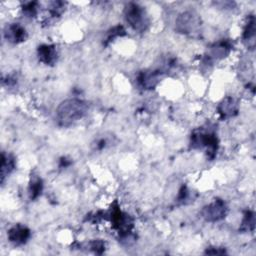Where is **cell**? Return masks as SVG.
Masks as SVG:
<instances>
[{"label": "cell", "mask_w": 256, "mask_h": 256, "mask_svg": "<svg viewBox=\"0 0 256 256\" xmlns=\"http://www.w3.org/2000/svg\"><path fill=\"white\" fill-rule=\"evenodd\" d=\"M43 188H44L43 180L40 177H38V176L31 177L29 185H28V195H29L30 200L34 201L39 196H41V194L43 192Z\"/></svg>", "instance_id": "15"}, {"label": "cell", "mask_w": 256, "mask_h": 256, "mask_svg": "<svg viewBox=\"0 0 256 256\" xmlns=\"http://www.w3.org/2000/svg\"><path fill=\"white\" fill-rule=\"evenodd\" d=\"M38 8H39L38 1H28V2L22 3L21 5L22 13L29 18H33L38 14Z\"/></svg>", "instance_id": "19"}, {"label": "cell", "mask_w": 256, "mask_h": 256, "mask_svg": "<svg viewBox=\"0 0 256 256\" xmlns=\"http://www.w3.org/2000/svg\"><path fill=\"white\" fill-rule=\"evenodd\" d=\"M38 60L49 66H53L58 60V50L54 44H41L37 48Z\"/></svg>", "instance_id": "12"}, {"label": "cell", "mask_w": 256, "mask_h": 256, "mask_svg": "<svg viewBox=\"0 0 256 256\" xmlns=\"http://www.w3.org/2000/svg\"><path fill=\"white\" fill-rule=\"evenodd\" d=\"M16 169V159L15 157L6 152L1 153V166H0V176L1 184L5 182V179Z\"/></svg>", "instance_id": "14"}, {"label": "cell", "mask_w": 256, "mask_h": 256, "mask_svg": "<svg viewBox=\"0 0 256 256\" xmlns=\"http://www.w3.org/2000/svg\"><path fill=\"white\" fill-rule=\"evenodd\" d=\"M4 38L7 42L12 44H20L25 42L28 38V33L24 26L20 23H9L5 26L4 31Z\"/></svg>", "instance_id": "9"}, {"label": "cell", "mask_w": 256, "mask_h": 256, "mask_svg": "<svg viewBox=\"0 0 256 256\" xmlns=\"http://www.w3.org/2000/svg\"><path fill=\"white\" fill-rule=\"evenodd\" d=\"M86 248L95 254H102L106 249V243L102 239H94L86 243Z\"/></svg>", "instance_id": "20"}, {"label": "cell", "mask_w": 256, "mask_h": 256, "mask_svg": "<svg viewBox=\"0 0 256 256\" xmlns=\"http://www.w3.org/2000/svg\"><path fill=\"white\" fill-rule=\"evenodd\" d=\"M239 112V104L236 98L232 96H227L223 98L218 106L217 113L221 120H227L235 117Z\"/></svg>", "instance_id": "10"}, {"label": "cell", "mask_w": 256, "mask_h": 256, "mask_svg": "<svg viewBox=\"0 0 256 256\" xmlns=\"http://www.w3.org/2000/svg\"><path fill=\"white\" fill-rule=\"evenodd\" d=\"M190 147L197 150H205L207 159L213 160L219 148V139L215 127L211 124L194 129L190 136Z\"/></svg>", "instance_id": "1"}, {"label": "cell", "mask_w": 256, "mask_h": 256, "mask_svg": "<svg viewBox=\"0 0 256 256\" xmlns=\"http://www.w3.org/2000/svg\"><path fill=\"white\" fill-rule=\"evenodd\" d=\"M229 212V208L226 202L221 198H215L212 202L205 205L201 211L200 216L206 222H218L223 220Z\"/></svg>", "instance_id": "6"}, {"label": "cell", "mask_w": 256, "mask_h": 256, "mask_svg": "<svg viewBox=\"0 0 256 256\" xmlns=\"http://www.w3.org/2000/svg\"><path fill=\"white\" fill-rule=\"evenodd\" d=\"M205 254H210V255H223L226 254L225 248H220V247H208L205 252Z\"/></svg>", "instance_id": "23"}, {"label": "cell", "mask_w": 256, "mask_h": 256, "mask_svg": "<svg viewBox=\"0 0 256 256\" xmlns=\"http://www.w3.org/2000/svg\"><path fill=\"white\" fill-rule=\"evenodd\" d=\"M89 105L79 98L62 101L56 109V121L61 127H69L82 119L88 112Z\"/></svg>", "instance_id": "2"}, {"label": "cell", "mask_w": 256, "mask_h": 256, "mask_svg": "<svg viewBox=\"0 0 256 256\" xmlns=\"http://www.w3.org/2000/svg\"><path fill=\"white\" fill-rule=\"evenodd\" d=\"M201 17L193 10L184 11L175 19V31L180 34L195 37L201 32Z\"/></svg>", "instance_id": "5"}, {"label": "cell", "mask_w": 256, "mask_h": 256, "mask_svg": "<svg viewBox=\"0 0 256 256\" xmlns=\"http://www.w3.org/2000/svg\"><path fill=\"white\" fill-rule=\"evenodd\" d=\"M233 49V42L230 39H222L212 43L204 57V63H212L214 60H220L227 57Z\"/></svg>", "instance_id": "7"}, {"label": "cell", "mask_w": 256, "mask_h": 256, "mask_svg": "<svg viewBox=\"0 0 256 256\" xmlns=\"http://www.w3.org/2000/svg\"><path fill=\"white\" fill-rule=\"evenodd\" d=\"M255 16L253 14H250L246 18V22L242 32L243 42L250 50H253L255 48Z\"/></svg>", "instance_id": "13"}, {"label": "cell", "mask_w": 256, "mask_h": 256, "mask_svg": "<svg viewBox=\"0 0 256 256\" xmlns=\"http://www.w3.org/2000/svg\"><path fill=\"white\" fill-rule=\"evenodd\" d=\"M8 240L15 246H21L27 243L31 237V230L23 224H15L7 231Z\"/></svg>", "instance_id": "11"}, {"label": "cell", "mask_w": 256, "mask_h": 256, "mask_svg": "<svg viewBox=\"0 0 256 256\" xmlns=\"http://www.w3.org/2000/svg\"><path fill=\"white\" fill-rule=\"evenodd\" d=\"M254 229H255V213L254 211L247 209L243 212V217L240 223L239 231L253 232Z\"/></svg>", "instance_id": "16"}, {"label": "cell", "mask_w": 256, "mask_h": 256, "mask_svg": "<svg viewBox=\"0 0 256 256\" xmlns=\"http://www.w3.org/2000/svg\"><path fill=\"white\" fill-rule=\"evenodd\" d=\"M106 220L110 221L112 229L117 232L121 241L128 243L130 240H134V219L131 215L120 209L117 200H115L110 205L109 210L106 211Z\"/></svg>", "instance_id": "3"}, {"label": "cell", "mask_w": 256, "mask_h": 256, "mask_svg": "<svg viewBox=\"0 0 256 256\" xmlns=\"http://www.w3.org/2000/svg\"><path fill=\"white\" fill-rule=\"evenodd\" d=\"M2 82H3V84H6L8 87H12V86H14L16 84L17 78H16V76L14 74L7 75L6 78L2 79Z\"/></svg>", "instance_id": "24"}, {"label": "cell", "mask_w": 256, "mask_h": 256, "mask_svg": "<svg viewBox=\"0 0 256 256\" xmlns=\"http://www.w3.org/2000/svg\"><path fill=\"white\" fill-rule=\"evenodd\" d=\"M110 144V141L107 137H100V138H97L93 143H92V146L94 148L95 151H102L104 150L108 145Z\"/></svg>", "instance_id": "22"}, {"label": "cell", "mask_w": 256, "mask_h": 256, "mask_svg": "<svg viewBox=\"0 0 256 256\" xmlns=\"http://www.w3.org/2000/svg\"><path fill=\"white\" fill-rule=\"evenodd\" d=\"M67 3L64 1H51L48 5V13L50 18H59L64 13Z\"/></svg>", "instance_id": "18"}, {"label": "cell", "mask_w": 256, "mask_h": 256, "mask_svg": "<svg viewBox=\"0 0 256 256\" xmlns=\"http://www.w3.org/2000/svg\"><path fill=\"white\" fill-rule=\"evenodd\" d=\"M71 163H72L71 159H69L67 157H61L60 160H59V165L58 166H59V168H67L71 165Z\"/></svg>", "instance_id": "25"}, {"label": "cell", "mask_w": 256, "mask_h": 256, "mask_svg": "<svg viewBox=\"0 0 256 256\" xmlns=\"http://www.w3.org/2000/svg\"><path fill=\"white\" fill-rule=\"evenodd\" d=\"M126 35V30L125 28L118 24V25H115L113 26L112 28H110L107 33H106V37L105 39L103 40V45L104 46H108L111 42H113L116 38L118 37H123Z\"/></svg>", "instance_id": "17"}, {"label": "cell", "mask_w": 256, "mask_h": 256, "mask_svg": "<svg viewBox=\"0 0 256 256\" xmlns=\"http://www.w3.org/2000/svg\"><path fill=\"white\" fill-rule=\"evenodd\" d=\"M163 74L164 71L160 69L142 70L136 76V83L141 89L151 90L157 86Z\"/></svg>", "instance_id": "8"}, {"label": "cell", "mask_w": 256, "mask_h": 256, "mask_svg": "<svg viewBox=\"0 0 256 256\" xmlns=\"http://www.w3.org/2000/svg\"><path fill=\"white\" fill-rule=\"evenodd\" d=\"M125 21L136 32L143 33L150 26V18L146 9L136 2H129L123 10Z\"/></svg>", "instance_id": "4"}, {"label": "cell", "mask_w": 256, "mask_h": 256, "mask_svg": "<svg viewBox=\"0 0 256 256\" xmlns=\"http://www.w3.org/2000/svg\"><path fill=\"white\" fill-rule=\"evenodd\" d=\"M190 199V190L188 189L187 185L182 184V186L180 187L177 197L175 199V201L179 204V205H183V204H187L188 201Z\"/></svg>", "instance_id": "21"}]
</instances>
